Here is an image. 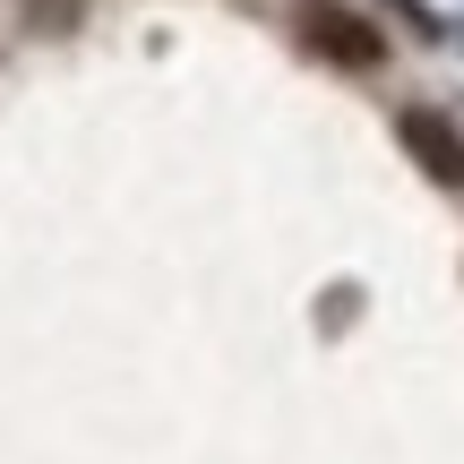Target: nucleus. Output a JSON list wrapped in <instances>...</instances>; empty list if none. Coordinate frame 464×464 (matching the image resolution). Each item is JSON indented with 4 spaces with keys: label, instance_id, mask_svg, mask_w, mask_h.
Masks as SVG:
<instances>
[{
    "label": "nucleus",
    "instance_id": "obj_2",
    "mask_svg": "<svg viewBox=\"0 0 464 464\" xmlns=\"http://www.w3.org/2000/svg\"><path fill=\"white\" fill-rule=\"evenodd\" d=\"M310 52H327L335 69H370L387 44H379V26H370V17H353V9H318V17H310Z\"/></svg>",
    "mask_w": 464,
    "mask_h": 464
},
{
    "label": "nucleus",
    "instance_id": "obj_1",
    "mask_svg": "<svg viewBox=\"0 0 464 464\" xmlns=\"http://www.w3.org/2000/svg\"><path fill=\"white\" fill-rule=\"evenodd\" d=\"M396 130H404V155H413V164L430 172L439 189H464V138H456L439 112H404Z\"/></svg>",
    "mask_w": 464,
    "mask_h": 464
}]
</instances>
